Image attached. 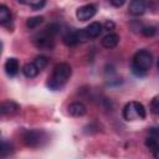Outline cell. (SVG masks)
I'll list each match as a JSON object with an SVG mask.
<instances>
[{
    "label": "cell",
    "mask_w": 159,
    "mask_h": 159,
    "mask_svg": "<svg viewBox=\"0 0 159 159\" xmlns=\"http://www.w3.org/2000/svg\"><path fill=\"white\" fill-rule=\"evenodd\" d=\"M71 75H72V68L68 63L66 62L57 63L53 67L51 76L47 78L46 86L52 91H58L68 82Z\"/></svg>",
    "instance_id": "cell-1"
},
{
    "label": "cell",
    "mask_w": 159,
    "mask_h": 159,
    "mask_svg": "<svg viewBox=\"0 0 159 159\" xmlns=\"http://www.w3.org/2000/svg\"><path fill=\"white\" fill-rule=\"evenodd\" d=\"M153 66V55L148 50H139L133 56L132 72L137 77H144Z\"/></svg>",
    "instance_id": "cell-2"
},
{
    "label": "cell",
    "mask_w": 159,
    "mask_h": 159,
    "mask_svg": "<svg viewBox=\"0 0 159 159\" xmlns=\"http://www.w3.org/2000/svg\"><path fill=\"white\" fill-rule=\"evenodd\" d=\"M47 133L43 129H29L25 130L22 134V142L30 148L42 147L47 142Z\"/></svg>",
    "instance_id": "cell-3"
},
{
    "label": "cell",
    "mask_w": 159,
    "mask_h": 159,
    "mask_svg": "<svg viewBox=\"0 0 159 159\" xmlns=\"http://www.w3.org/2000/svg\"><path fill=\"white\" fill-rule=\"evenodd\" d=\"M123 118L125 120H137V119H144L147 117V112L144 106L140 102L130 101L123 107Z\"/></svg>",
    "instance_id": "cell-4"
},
{
    "label": "cell",
    "mask_w": 159,
    "mask_h": 159,
    "mask_svg": "<svg viewBox=\"0 0 159 159\" xmlns=\"http://www.w3.org/2000/svg\"><path fill=\"white\" fill-rule=\"evenodd\" d=\"M53 35H51L46 29L34 36V45L40 50H52L55 46Z\"/></svg>",
    "instance_id": "cell-5"
},
{
    "label": "cell",
    "mask_w": 159,
    "mask_h": 159,
    "mask_svg": "<svg viewBox=\"0 0 159 159\" xmlns=\"http://www.w3.org/2000/svg\"><path fill=\"white\" fill-rule=\"evenodd\" d=\"M97 12V6L93 4H86L80 6L76 10V17L80 21H87L89 19H92Z\"/></svg>",
    "instance_id": "cell-6"
},
{
    "label": "cell",
    "mask_w": 159,
    "mask_h": 159,
    "mask_svg": "<svg viewBox=\"0 0 159 159\" xmlns=\"http://www.w3.org/2000/svg\"><path fill=\"white\" fill-rule=\"evenodd\" d=\"M147 10V0H130L128 11L133 16H140Z\"/></svg>",
    "instance_id": "cell-7"
},
{
    "label": "cell",
    "mask_w": 159,
    "mask_h": 159,
    "mask_svg": "<svg viewBox=\"0 0 159 159\" xmlns=\"http://www.w3.org/2000/svg\"><path fill=\"white\" fill-rule=\"evenodd\" d=\"M4 70H5V72H6L7 76L15 77V76L19 73V71H20V65H19L17 58H15V57H9V58L5 61Z\"/></svg>",
    "instance_id": "cell-8"
},
{
    "label": "cell",
    "mask_w": 159,
    "mask_h": 159,
    "mask_svg": "<svg viewBox=\"0 0 159 159\" xmlns=\"http://www.w3.org/2000/svg\"><path fill=\"white\" fill-rule=\"evenodd\" d=\"M68 114L72 117H83L87 113V107L82 102H72L68 108Z\"/></svg>",
    "instance_id": "cell-9"
},
{
    "label": "cell",
    "mask_w": 159,
    "mask_h": 159,
    "mask_svg": "<svg viewBox=\"0 0 159 159\" xmlns=\"http://www.w3.org/2000/svg\"><path fill=\"white\" fill-rule=\"evenodd\" d=\"M102 29H103V26H102L101 22L93 21L88 26H86L83 30H84L86 35L88 36V39H96V37H98L102 34Z\"/></svg>",
    "instance_id": "cell-10"
},
{
    "label": "cell",
    "mask_w": 159,
    "mask_h": 159,
    "mask_svg": "<svg viewBox=\"0 0 159 159\" xmlns=\"http://www.w3.org/2000/svg\"><path fill=\"white\" fill-rule=\"evenodd\" d=\"M119 35L118 34H114V32H109L107 34L102 40H101V43L103 47L106 48H114L118 43H119Z\"/></svg>",
    "instance_id": "cell-11"
},
{
    "label": "cell",
    "mask_w": 159,
    "mask_h": 159,
    "mask_svg": "<svg viewBox=\"0 0 159 159\" xmlns=\"http://www.w3.org/2000/svg\"><path fill=\"white\" fill-rule=\"evenodd\" d=\"M62 41L66 46H76L77 43H80V40H78V34H77V30H67L63 36H62Z\"/></svg>",
    "instance_id": "cell-12"
},
{
    "label": "cell",
    "mask_w": 159,
    "mask_h": 159,
    "mask_svg": "<svg viewBox=\"0 0 159 159\" xmlns=\"http://www.w3.org/2000/svg\"><path fill=\"white\" fill-rule=\"evenodd\" d=\"M2 107H4L5 117L6 116H15L20 111V106L16 102H14V101H6V102H4L2 103Z\"/></svg>",
    "instance_id": "cell-13"
},
{
    "label": "cell",
    "mask_w": 159,
    "mask_h": 159,
    "mask_svg": "<svg viewBox=\"0 0 159 159\" xmlns=\"http://www.w3.org/2000/svg\"><path fill=\"white\" fill-rule=\"evenodd\" d=\"M21 71L25 75V77H27V78H34V77H36L40 73V70L35 66L34 62H29V63L24 65V67H22Z\"/></svg>",
    "instance_id": "cell-14"
},
{
    "label": "cell",
    "mask_w": 159,
    "mask_h": 159,
    "mask_svg": "<svg viewBox=\"0 0 159 159\" xmlns=\"http://www.w3.org/2000/svg\"><path fill=\"white\" fill-rule=\"evenodd\" d=\"M11 21V11L9 6L0 4V25H7Z\"/></svg>",
    "instance_id": "cell-15"
},
{
    "label": "cell",
    "mask_w": 159,
    "mask_h": 159,
    "mask_svg": "<svg viewBox=\"0 0 159 159\" xmlns=\"http://www.w3.org/2000/svg\"><path fill=\"white\" fill-rule=\"evenodd\" d=\"M157 138H158V137H155V135H150V134H149V137L145 139V147L153 153L154 157L158 155V148H159Z\"/></svg>",
    "instance_id": "cell-16"
},
{
    "label": "cell",
    "mask_w": 159,
    "mask_h": 159,
    "mask_svg": "<svg viewBox=\"0 0 159 159\" xmlns=\"http://www.w3.org/2000/svg\"><path fill=\"white\" fill-rule=\"evenodd\" d=\"M19 4L27 5L32 10H40L46 5V0H16Z\"/></svg>",
    "instance_id": "cell-17"
},
{
    "label": "cell",
    "mask_w": 159,
    "mask_h": 159,
    "mask_svg": "<svg viewBox=\"0 0 159 159\" xmlns=\"http://www.w3.org/2000/svg\"><path fill=\"white\" fill-rule=\"evenodd\" d=\"M14 153V147L9 142H0V158L9 157Z\"/></svg>",
    "instance_id": "cell-18"
},
{
    "label": "cell",
    "mask_w": 159,
    "mask_h": 159,
    "mask_svg": "<svg viewBox=\"0 0 159 159\" xmlns=\"http://www.w3.org/2000/svg\"><path fill=\"white\" fill-rule=\"evenodd\" d=\"M42 22H43V16H32L26 20V26L30 30H32V29H36L37 26H40Z\"/></svg>",
    "instance_id": "cell-19"
},
{
    "label": "cell",
    "mask_w": 159,
    "mask_h": 159,
    "mask_svg": "<svg viewBox=\"0 0 159 159\" xmlns=\"http://www.w3.org/2000/svg\"><path fill=\"white\" fill-rule=\"evenodd\" d=\"M140 32L145 37H152V36H154L157 34V27L153 26V25H145V26L140 27Z\"/></svg>",
    "instance_id": "cell-20"
},
{
    "label": "cell",
    "mask_w": 159,
    "mask_h": 159,
    "mask_svg": "<svg viewBox=\"0 0 159 159\" xmlns=\"http://www.w3.org/2000/svg\"><path fill=\"white\" fill-rule=\"evenodd\" d=\"M34 63H35V66H36L40 71H42V70L48 65V58H47L46 56L40 55V56H37V57L34 60Z\"/></svg>",
    "instance_id": "cell-21"
},
{
    "label": "cell",
    "mask_w": 159,
    "mask_h": 159,
    "mask_svg": "<svg viewBox=\"0 0 159 159\" xmlns=\"http://www.w3.org/2000/svg\"><path fill=\"white\" fill-rule=\"evenodd\" d=\"M149 108H150V112L153 113V114H158V112H159V98H158V96H155L152 101H150V103H149Z\"/></svg>",
    "instance_id": "cell-22"
},
{
    "label": "cell",
    "mask_w": 159,
    "mask_h": 159,
    "mask_svg": "<svg viewBox=\"0 0 159 159\" xmlns=\"http://www.w3.org/2000/svg\"><path fill=\"white\" fill-rule=\"evenodd\" d=\"M124 2H125V0H111V4L114 7H120L124 5Z\"/></svg>",
    "instance_id": "cell-23"
},
{
    "label": "cell",
    "mask_w": 159,
    "mask_h": 159,
    "mask_svg": "<svg viewBox=\"0 0 159 159\" xmlns=\"http://www.w3.org/2000/svg\"><path fill=\"white\" fill-rule=\"evenodd\" d=\"M104 27H106V30H113L114 29V22L111 21V20H107L104 22Z\"/></svg>",
    "instance_id": "cell-24"
},
{
    "label": "cell",
    "mask_w": 159,
    "mask_h": 159,
    "mask_svg": "<svg viewBox=\"0 0 159 159\" xmlns=\"http://www.w3.org/2000/svg\"><path fill=\"white\" fill-rule=\"evenodd\" d=\"M5 117V112H4V107H2V103H0V118Z\"/></svg>",
    "instance_id": "cell-25"
},
{
    "label": "cell",
    "mask_w": 159,
    "mask_h": 159,
    "mask_svg": "<svg viewBox=\"0 0 159 159\" xmlns=\"http://www.w3.org/2000/svg\"><path fill=\"white\" fill-rule=\"evenodd\" d=\"M1 51H2V42L0 41V55H1Z\"/></svg>",
    "instance_id": "cell-26"
}]
</instances>
